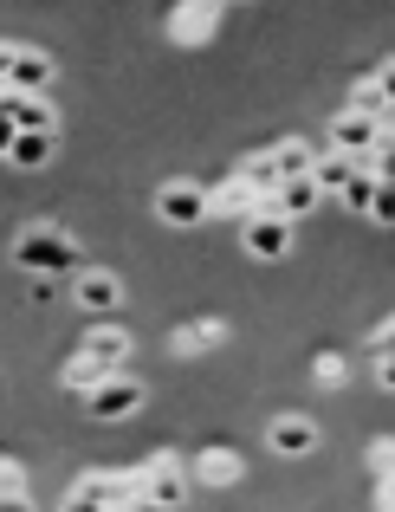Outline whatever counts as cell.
Masks as SVG:
<instances>
[{
	"instance_id": "1",
	"label": "cell",
	"mask_w": 395,
	"mask_h": 512,
	"mask_svg": "<svg viewBox=\"0 0 395 512\" xmlns=\"http://www.w3.org/2000/svg\"><path fill=\"white\" fill-rule=\"evenodd\" d=\"M13 266H26V273H46V279H59V273H72V266H78V247L59 234V227H26V234L13 240Z\"/></svg>"
},
{
	"instance_id": "2",
	"label": "cell",
	"mask_w": 395,
	"mask_h": 512,
	"mask_svg": "<svg viewBox=\"0 0 395 512\" xmlns=\"http://www.w3.org/2000/svg\"><path fill=\"white\" fill-rule=\"evenodd\" d=\"M85 402H91V415H98V422H124V415L143 409V383H130V376H117V370H111Z\"/></svg>"
},
{
	"instance_id": "3",
	"label": "cell",
	"mask_w": 395,
	"mask_h": 512,
	"mask_svg": "<svg viewBox=\"0 0 395 512\" xmlns=\"http://www.w3.org/2000/svg\"><path fill=\"white\" fill-rule=\"evenodd\" d=\"M136 480H143V500L149 506H182L188 500V480H182V461H175V454H156Z\"/></svg>"
},
{
	"instance_id": "4",
	"label": "cell",
	"mask_w": 395,
	"mask_h": 512,
	"mask_svg": "<svg viewBox=\"0 0 395 512\" xmlns=\"http://www.w3.org/2000/svg\"><path fill=\"white\" fill-rule=\"evenodd\" d=\"M46 85H52V59H46V52L13 46V65H7V78H0V91H20V98H46Z\"/></svg>"
},
{
	"instance_id": "5",
	"label": "cell",
	"mask_w": 395,
	"mask_h": 512,
	"mask_svg": "<svg viewBox=\"0 0 395 512\" xmlns=\"http://www.w3.org/2000/svg\"><path fill=\"white\" fill-rule=\"evenodd\" d=\"M156 214L169 227H195V221H208V188H195V182H169L156 195Z\"/></svg>"
},
{
	"instance_id": "6",
	"label": "cell",
	"mask_w": 395,
	"mask_h": 512,
	"mask_svg": "<svg viewBox=\"0 0 395 512\" xmlns=\"http://www.w3.org/2000/svg\"><path fill=\"white\" fill-rule=\"evenodd\" d=\"M331 143L344 156H370V150H383V124L376 117H363V111H337V124H331Z\"/></svg>"
},
{
	"instance_id": "7",
	"label": "cell",
	"mask_w": 395,
	"mask_h": 512,
	"mask_svg": "<svg viewBox=\"0 0 395 512\" xmlns=\"http://www.w3.org/2000/svg\"><path fill=\"white\" fill-rule=\"evenodd\" d=\"M247 253H260V260H279V253H292V221H279L272 208H260L247 221Z\"/></svg>"
},
{
	"instance_id": "8",
	"label": "cell",
	"mask_w": 395,
	"mask_h": 512,
	"mask_svg": "<svg viewBox=\"0 0 395 512\" xmlns=\"http://www.w3.org/2000/svg\"><path fill=\"white\" fill-rule=\"evenodd\" d=\"M318 201H324V188L311 182V175H285V182L272 188V201H266V208L279 214V221H298V214H311Z\"/></svg>"
},
{
	"instance_id": "9",
	"label": "cell",
	"mask_w": 395,
	"mask_h": 512,
	"mask_svg": "<svg viewBox=\"0 0 395 512\" xmlns=\"http://www.w3.org/2000/svg\"><path fill=\"white\" fill-rule=\"evenodd\" d=\"M85 357H91V363H104V370H124V357H130V331H117V325H91V331H85Z\"/></svg>"
},
{
	"instance_id": "10",
	"label": "cell",
	"mask_w": 395,
	"mask_h": 512,
	"mask_svg": "<svg viewBox=\"0 0 395 512\" xmlns=\"http://www.w3.org/2000/svg\"><path fill=\"white\" fill-rule=\"evenodd\" d=\"M169 33L182 39V46H201V39L214 33V0H182L175 20H169Z\"/></svg>"
},
{
	"instance_id": "11",
	"label": "cell",
	"mask_w": 395,
	"mask_h": 512,
	"mask_svg": "<svg viewBox=\"0 0 395 512\" xmlns=\"http://www.w3.org/2000/svg\"><path fill=\"white\" fill-rule=\"evenodd\" d=\"M272 448L279 454H311L318 448V422H311V415H279V422H272Z\"/></svg>"
},
{
	"instance_id": "12",
	"label": "cell",
	"mask_w": 395,
	"mask_h": 512,
	"mask_svg": "<svg viewBox=\"0 0 395 512\" xmlns=\"http://www.w3.org/2000/svg\"><path fill=\"white\" fill-rule=\"evenodd\" d=\"M117 299H124V286H117L111 273H78V305H85V312H117Z\"/></svg>"
},
{
	"instance_id": "13",
	"label": "cell",
	"mask_w": 395,
	"mask_h": 512,
	"mask_svg": "<svg viewBox=\"0 0 395 512\" xmlns=\"http://www.w3.org/2000/svg\"><path fill=\"white\" fill-rule=\"evenodd\" d=\"M7 163H20V169H39V163H52V130H13V143H7Z\"/></svg>"
},
{
	"instance_id": "14",
	"label": "cell",
	"mask_w": 395,
	"mask_h": 512,
	"mask_svg": "<svg viewBox=\"0 0 395 512\" xmlns=\"http://www.w3.org/2000/svg\"><path fill=\"white\" fill-rule=\"evenodd\" d=\"M208 214H234V221H253V214H260V201H253V188L234 175L227 188H214V195H208Z\"/></svg>"
},
{
	"instance_id": "15",
	"label": "cell",
	"mask_w": 395,
	"mask_h": 512,
	"mask_svg": "<svg viewBox=\"0 0 395 512\" xmlns=\"http://www.w3.org/2000/svg\"><path fill=\"white\" fill-rule=\"evenodd\" d=\"M350 111H363V117H376V124H389V72L363 78L357 98H350Z\"/></svg>"
},
{
	"instance_id": "16",
	"label": "cell",
	"mask_w": 395,
	"mask_h": 512,
	"mask_svg": "<svg viewBox=\"0 0 395 512\" xmlns=\"http://www.w3.org/2000/svg\"><path fill=\"white\" fill-rule=\"evenodd\" d=\"M195 474L208 480V487H234V480H240V454H234V448H208V454L195 461Z\"/></svg>"
},
{
	"instance_id": "17",
	"label": "cell",
	"mask_w": 395,
	"mask_h": 512,
	"mask_svg": "<svg viewBox=\"0 0 395 512\" xmlns=\"http://www.w3.org/2000/svg\"><path fill=\"white\" fill-rule=\"evenodd\" d=\"M350 175H357V156H344V150H337V156H324V163H311V182H318L324 195H337V188H344Z\"/></svg>"
},
{
	"instance_id": "18",
	"label": "cell",
	"mask_w": 395,
	"mask_h": 512,
	"mask_svg": "<svg viewBox=\"0 0 395 512\" xmlns=\"http://www.w3.org/2000/svg\"><path fill=\"white\" fill-rule=\"evenodd\" d=\"M240 182L253 188V201H272V188H279V169H272V156H253V163H240Z\"/></svg>"
},
{
	"instance_id": "19",
	"label": "cell",
	"mask_w": 395,
	"mask_h": 512,
	"mask_svg": "<svg viewBox=\"0 0 395 512\" xmlns=\"http://www.w3.org/2000/svg\"><path fill=\"white\" fill-rule=\"evenodd\" d=\"M104 376H111V370H104V363H91L85 350H78V357L65 363V389H78V396H91V389H98Z\"/></svg>"
},
{
	"instance_id": "20",
	"label": "cell",
	"mask_w": 395,
	"mask_h": 512,
	"mask_svg": "<svg viewBox=\"0 0 395 512\" xmlns=\"http://www.w3.org/2000/svg\"><path fill=\"white\" fill-rule=\"evenodd\" d=\"M311 163H318V156H311L305 150V143H279V150H272V169H279V182H285V175H311Z\"/></svg>"
},
{
	"instance_id": "21",
	"label": "cell",
	"mask_w": 395,
	"mask_h": 512,
	"mask_svg": "<svg viewBox=\"0 0 395 512\" xmlns=\"http://www.w3.org/2000/svg\"><path fill=\"white\" fill-rule=\"evenodd\" d=\"M376 182H383V175H370L357 163V175H350L344 188H337V195H344V208H357V214H370V195H376Z\"/></svg>"
},
{
	"instance_id": "22",
	"label": "cell",
	"mask_w": 395,
	"mask_h": 512,
	"mask_svg": "<svg viewBox=\"0 0 395 512\" xmlns=\"http://www.w3.org/2000/svg\"><path fill=\"white\" fill-rule=\"evenodd\" d=\"M214 344H221V325H214V318H208V325L175 331V350H182V357H188V350H214Z\"/></svg>"
},
{
	"instance_id": "23",
	"label": "cell",
	"mask_w": 395,
	"mask_h": 512,
	"mask_svg": "<svg viewBox=\"0 0 395 512\" xmlns=\"http://www.w3.org/2000/svg\"><path fill=\"white\" fill-rule=\"evenodd\" d=\"M26 500V474L20 461H0V506H20Z\"/></svg>"
},
{
	"instance_id": "24",
	"label": "cell",
	"mask_w": 395,
	"mask_h": 512,
	"mask_svg": "<svg viewBox=\"0 0 395 512\" xmlns=\"http://www.w3.org/2000/svg\"><path fill=\"white\" fill-rule=\"evenodd\" d=\"M311 376H318V383H324V389H337V383H344V376H350V370H344V357H331V350H324V357H318V363H311Z\"/></svg>"
},
{
	"instance_id": "25",
	"label": "cell",
	"mask_w": 395,
	"mask_h": 512,
	"mask_svg": "<svg viewBox=\"0 0 395 512\" xmlns=\"http://www.w3.org/2000/svg\"><path fill=\"white\" fill-rule=\"evenodd\" d=\"M370 221H395V195H389V182H376V195H370Z\"/></svg>"
},
{
	"instance_id": "26",
	"label": "cell",
	"mask_w": 395,
	"mask_h": 512,
	"mask_svg": "<svg viewBox=\"0 0 395 512\" xmlns=\"http://www.w3.org/2000/svg\"><path fill=\"white\" fill-rule=\"evenodd\" d=\"M370 467H376V474H389V467H395V448H389V441H376V448H370Z\"/></svg>"
}]
</instances>
